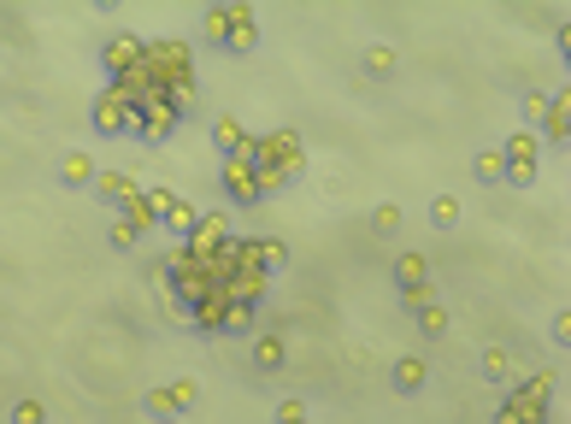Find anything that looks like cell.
<instances>
[{
    "label": "cell",
    "instance_id": "3957f363",
    "mask_svg": "<svg viewBox=\"0 0 571 424\" xmlns=\"http://www.w3.org/2000/svg\"><path fill=\"white\" fill-rule=\"evenodd\" d=\"M254 166H266V171H277L283 183H301V171H306V142H301V130H259L254 136Z\"/></svg>",
    "mask_w": 571,
    "mask_h": 424
},
{
    "label": "cell",
    "instance_id": "d4e9b609",
    "mask_svg": "<svg viewBox=\"0 0 571 424\" xmlns=\"http://www.w3.org/2000/svg\"><path fill=\"white\" fill-rule=\"evenodd\" d=\"M254 330H259V306H224L218 336H254Z\"/></svg>",
    "mask_w": 571,
    "mask_h": 424
},
{
    "label": "cell",
    "instance_id": "4316f807",
    "mask_svg": "<svg viewBox=\"0 0 571 424\" xmlns=\"http://www.w3.org/2000/svg\"><path fill=\"white\" fill-rule=\"evenodd\" d=\"M472 178H477V183H507L501 148H483V154H477V166H472Z\"/></svg>",
    "mask_w": 571,
    "mask_h": 424
},
{
    "label": "cell",
    "instance_id": "6da1fadb",
    "mask_svg": "<svg viewBox=\"0 0 571 424\" xmlns=\"http://www.w3.org/2000/svg\"><path fill=\"white\" fill-rule=\"evenodd\" d=\"M554 389H560L554 372H531V377H519V384H507L501 407H495V424H548Z\"/></svg>",
    "mask_w": 571,
    "mask_h": 424
},
{
    "label": "cell",
    "instance_id": "7402d4cb",
    "mask_svg": "<svg viewBox=\"0 0 571 424\" xmlns=\"http://www.w3.org/2000/svg\"><path fill=\"white\" fill-rule=\"evenodd\" d=\"M159 225H166V230H171V237H178V242H189V237H195V225H201V213H195V207H189V201L178 195V201H171V207H166V218H159Z\"/></svg>",
    "mask_w": 571,
    "mask_h": 424
},
{
    "label": "cell",
    "instance_id": "f546056e",
    "mask_svg": "<svg viewBox=\"0 0 571 424\" xmlns=\"http://www.w3.org/2000/svg\"><path fill=\"white\" fill-rule=\"evenodd\" d=\"M394 230H401V207H394V201H384V207L372 213V237H394Z\"/></svg>",
    "mask_w": 571,
    "mask_h": 424
},
{
    "label": "cell",
    "instance_id": "7c38bea8",
    "mask_svg": "<svg viewBox=\"0 0 571 424\" xmlns=\"http://www.w3.org/2000/svg\"><path fill=\"white\" fill-rule=\"evenodd\" d=\"M259 48V19H254V7H230V24H224V36H218V53H254Z\"/></svg>",
    "mask_w": 571,
    "mask_h": 424
},
{
    "label": "cell",
    "instance_id": "2e32d148",
    "mask_svg": "<svg viewBox=\"0 0 571 424\" xmlns=\"http://www.w3.org/2000/svg\"><path fill=\"white\" fill-rule=\"evenodd\" d=\"M212 148L224 159H247V154H254V130L236 124V119H218L212 124ZM247 166H254V159H247Z\"/></svg>",
    "mask_w": 571,
    "mask_h": 424
},
{
    "label": "cell",
    "instance_id": "8992f818",
    "mask_svg": "<svg viewBox=\"0 0 571 424\" xmlns=\"http://www.w3.org/2000/svg\"><path fill=\"white\" fill-rule=\"evenodd\" d=\"M501 166H507V183H519V189L536 183V166H542L536 130H512V136L501 142Z\"/></svg>",
    "mask_w": 571,
    "mask_h": 424
},
{
    "label": "cell",
    "instance_id": "cb8c5ba5",
    "mask_svg": "<svg viewBox=\"0 0 571 424\" xmlns=\"http://www.w3.org/2000/svg\"><path fill=\"white\" fill-rule=\"evenodd\" d=\"M413 325L424 330V342H442L448 336V306H436V301H424L418 313H413Z\"/></svg>",
    "mask_w": 571,
    "mask_h": 424
},
{
    "label": "cell",
    "instance_id": "d6a6232c",
    "mask_svg": "<svg viewBox=\"0 0 571 424\" xmlns=\"http://www.w3.org/2000/svg\"><path fill=\"white\" fill-rule=\"evenodd\" d=\"M554 342H560V348H571V313H554Z\"/></svg>",
    "mask_w": 571,
    "mask_h": 424
},
{
    "label": "cell",
    "instance_id": "5bb4252c",
    "mask_svg": "<svg viewBox=\"0 0 571 424\" xmlns=\"http://www.w3.org/2000/svg\"><path fill=\"white\" fill-rule=\"evenodd\" d=\"M218 189H224V201H236V207H259L254 166H247V159H224V171H218Z\"/></svg>",
    "mask_w": 571,
    "mask_h": 424
},
{
    "label": "cell",
    "instance_id": "4dcf8cb0",
    "mask_svg": "<svg viewBox=\"0 0 571 424\" xmlns=\"http://www.w3.org/2000/svg\"><path fill=\"white\" fill-rule=\"evenodd\" d=\"M542 119H548V95L531 89V95H524V124H542Z\"/></svg>",
    "mask_w": 571,
    "mask_h": 424
},
{
    "label": "cell",
    "instance_id": "ac0fdd59",
    "mask_svg": "<svg viewBox=\"0 0 571 424\" xmlns=\"http://www.w3.org/2000/svg\"><path fill=\"white\" fill-rule=\"evenodd\" d=\"M283 360H289L283 336H277V330H254V372L271 377V372H283Z\"/></svg>",
    "mask_w": 571,
    "mask_h": 424
},
{
    "label": "cell",
    "instance_id": "5b68a950",
    "mask_svg": "<svg viewBox=\"0 0 571 424\" xmlns=\"http://www.w3.org/2000/svg\"><path fill=\"white\" fill-rule=\"evenodd\" d=\"M189 407H201V384H189V377H178V384H159L142 395V413H148L154 424H171V419H183Z\"/></svg>",
    "mask_w": 571,
    "mask_h": 424
},
{
    "label": "cell",
    "instance_id": "e0dca14e",
    "mask_svg": "<svg viewBox=\"0 0 571 424\" xmlns=\"http://www.w3.org/2000/svg\"><path fill=\"white\" fill-rule=\"evenodd\" d=\"M424 384H430V360H424V354H401L389 365V389L394 395H418Z\"/></svg>",
    "mask_w": 571,
    "mask_h": 424
},
{
    "label": "cell",
    "instance_id": "4fadbf2b",
    "mask_svg": "<svg viewBox=\"0 0 571 424\" xmlns=\"http://www.w3.org/2000/svg\"><path fill=\"white\" fill-rule=\"evenodd\" d=\"M171 201H178V195H171V189H159V183H154V189H142V195L130 201V207H124L119 218H130V225H136L142 237H148V230L159 225V218H166V207H171Z\"/></svg>",
    "mask_w": 571,
    "mask_h": 424
},
{
    "label": "cell",
    "instance_id": "9c48e42d",
    "mask_svg": "<svg viewBox=\"0 0 571 424\" xmlns=\"http://www.w3.org/2000/svg\"><path fill=\"white\" fill-rule=\"evenodd\" d=\"M230 242H236V218H230V213H201L195 237L178 242V247H189L195 259H207V254H218V247H230Z\"/></svg>",
    "mask_w": 571,
    "mask_h": 424
},
{
    "label": "cell",
    "instance_id": "8fae6325",
    "mask_svg": "<svg viewBox=\"0 0 571 424\" xmlns=\"http://www.w3.org/2000/svg\"><path fill=\"white\" fill-rule=\"evenodd\" d=\"M536 142L542 148H560V154L571 148V83L560 95H548V119L536 124Z\"/></svg>",
    "mask_w": 571,
    "mask_h": 424
},
{
    "label": "cell",
    "instance_id": "484cf974",
    "mask_svg": "<svg viewBox=\"0 0 571 424\" xmlns=\"http://www.w3.org/2000/svg\"><path fill=\"white\" fill-rule=\"evenodd\" d=\"M107 247H112V254H136V247H142V230L130 225V218H112V225H107Z\"/></svg>",
    "mask_w": 571,
    "mask_h": 424
},
{
    "label": "cell",
    "instance_id": "7a4b0ae2",
    "mask_svg": "<svg viewBox=\"0 0 571 424\" xmlns=\"http://www.w3.org/2000/svg\"><path fill=\"white\" fill-rule=\"evenodd\" d=\"M136 71L154 83V89H171V83L195 77V48H189V41H178V36H154V41H142Z\"/></svg>",
    "mask_w": 571,
    "mask_h": 424
},
{
    "label": "cell",
    "instance_id": "d6986e66",
    "mask_svg": "<svg viewBox=\"0 0 571 424\" xmlns=\"http://www.w3.org/2000/svg\"><path fill=\"white\" fill-rule=\"evenodd\" d=\"M477 372H483V384H519V365H512V354H507V348H483V354H477Z\"/></svg>",
    "mask_w": 571,
    "mask_h": 424
},
{
    "label": "cell",
    "instance_id": "603a6c76",
    "mask_svg": "<svg viewBox=\"0 0 571 424\" xmlns=\"http://www.w3.org/2000/svg\"><path fill=\"white\" fill-rule=\"evenodd\" d=\"M365 77H377V83H389L394 77V65H401V60H394V48H389V41H372V48H365Z\"/></svg>",
    "mask_w": 571,
    "mask_h": 424
},
{
    "label": "cell",
    "instance_id": "83f0119b",
    "mask_svg": "<svg viewBox=\"0 0 571 424\" xmlns=\"http://www.w3.org/2000/svg\"><path fill=\"white\" fill-rule=\"evenodd\" d=\"M430 225H436V230H453V225H460V201H453V195H436V201H430Z\"/></svg>",
    "mask_w": 571,
    "mask_h": 424
},
{
    "label": "cell",
    "instance_id": "277c9868",
    "mask_svg": "<svg viewBox=\"0 0 571 424\" xmlns=\"http://www.w3.org/2000/svg\"><path fill=\"white\" fill-rule=\"evenodd\" d=\"M89 119H95V136H136V124H142V100L130 95L124 83H100Z\"/></svg>",
    "mask_w": 571,
    "mask_h": 424
},
{
    "label": "cell",
    "instance_id": "52a82bcc",
    "mask_svg": "<svg viewBox=\"0 0 571 424\" xmlns=\"http://www.w3.org/2000/svg\"><path fill=\"white\" fill-rule=\"evenodd\" d=\"M394 289H401V306L406 313H418L424 301H436L430 295V266H424V254H413V247H406V254H394Z\"/></svg>",
    "mask_w": 571,
    "mask_h": 424
},
{
    "label": "cell",
    "instance_id": "9a60e30c",
    "mask_svg": "<svg viewBox=\"0 0 571 424\" xmlns=\"http://www.w3.org/2000/svg\"><path fill=\"white\" fill-rule=\"evenodd\" d=\"M89 189H95V201H107L112 213H124L130 201L142 195V183L130 178V171H95V183H89Z\"/></svg>",
    "mask_w": 571,
    "mask_h": 424
},
{
    "label": "cell",
    "instance_id": "30bf717a",
    "mask_svg": "<svg viewBox=\"0 0 571 424\" xmlns=\"http://www.w3.org/2000/svg\"><path fill=\"white\" fill-rule=\"evenodd\" d=\"M136 60H142V36H136V31H112L107 41H100V71H107V83L130 77V71H136Z\"/></svg>",
    "mask_w": 571,
    "mask_h": 424
},
{
    "label": "cell",
    "instance_id": "ffe728a7",
    "mask_svg": "<svg viewBox=\"0 0 571 424\" xmlns=\"http://www.w3.org/2000/svg\"><path fill=\"white\" fill-rule=\"evenodd\" d=\"M60 183H65V189H89V183H95V159L77 154V148L60 154Z\"/></svg>",
    "mask_w": 571,
    "mask_h": 424
},
{
    "label": "cell",
    "instance_id": "44dd1931",
    "mask_svg": "<svg viewBox=\"0 0 571 424\" xmlns=\"http://www.w3.org/2000/svg\"><path fill=\"white\" fill-rule=\"evenodd\" d=\"M159 95H166V107L178 112V119H195V107H201V83H195V77L171 83V89H159Z\"/></svg>",
    "mask_w": 571,
    "mask_h": 424
},
{
    "label": "cell",
    "instance_id": "ba28073f",
    "mask_svg": "<svg viewBox=\"0 0 571 424\" xmlns=\"http://www.w3.org/2000/svg\"><path fill=\"white\" fill-rule=\"evenodd\" d=\"M178 112H171L166 107V95H148V100H142V124H136V142H142V148H166V142L171 136H178Z\"/></svg>",
    "mask_w": 571,
    "mask_h": 424
},
{
    "label": "cell",
    "instance_id": "1f68e13d",
    "mask_svg": "<svg viewBox=\"0 0 571 424\" xmlns=\"http://www.w3.org/2000/svg\"><path fill=\"white\" fill-rule=\"evenodd\" d=\"M271 424H313V419H306V401H283Z\"/></svg>",
    "mask_w": 571,
    "mask_h": 424
},
{
    "label": "cell",
    "instance_id": "f1b7e54d",
    "mask_svg": "<svg viewBox=\"0 0 571 424\" xmlns=\"http://www.w3.org/2000/svg\"><path fill=\"white\" fill-rule=\"evenodd\" d=\"M7 424H48V407H41V401H31V395H24V401H12Z\"/></svg>",
    "mask_w": 571,
    "mask_h": 424
}]
</instances>
